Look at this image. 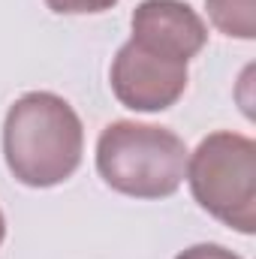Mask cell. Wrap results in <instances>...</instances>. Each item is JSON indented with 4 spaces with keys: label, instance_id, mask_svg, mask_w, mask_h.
Listing matches in <instances>:
<instances>
[{
    "label": "cell",
    "instance_id": "obj_1",
    "mask_svg": "<svg viewBox=\"0 0 256 259\" xmlns=\"http://www.w3.org/2000/svg\"><path fill=\"white\" fill-rule=\"evenodd\" d=\"M84 154V127L64 97L30 91L3 121V157L24 187H55L75 175Z\"/></svg>",
    "mask_w": 256,
    "mask_h": 259
},
{
    "label": "cell",
    "instance_id": "obj_2",
    "mask_svg": "<svg viewBox=\"0 0 256 259\" xmlns=\"http://www.w3.org/2000/svg\"><path fill=\"white\" fill-rule=\"evenodd\" d=\"M187 145L178 133L154 124L115 121L97 139L100 178L133 199H166L187 175Z\"/></svg>",
    "mask_w": 256,
    "mask_h": 259
},
{
    "label": "cell",
    "instance_id": "obj_3",
    "mask_svg": "<svg viewBox=\"0 0 256 259\" xmlns=\"http://www.w3.org/2000/svg\"><path fill=\"white\" fill-rule=\"evenodd\" d=\"M187 184L199 208L241 235L256 232V142L220 130L187 157Z\"/></svg>",
    "mask_w": 256,
    "mask_h": 259
},
{
    "label": "cell",
    "instance_id": "obj_4",
    "mask_svg": "<svg viewBox=\"0 0 256 259\" xmlns=\"http://www.w3.org/2000/svg\"><path fill=\"white\" fill-rule=\"evenodd\" d=\"M109 81L121 106L133 112H163L184 97L187 64L154 55L130 39L118 49L112 61Z\"/></svg>",
    "mask_w": 256,
    "mask_h": 259
},
{
    "label": "cell",
    "instance_id": "obj_5",
    "mask_svg": "<svg viewBox=\"0 0 256 259\" xmlns=\"http://www.w3.org/2000/svg\"><path fill=\"white\" fill-rule=\"evenodd\" d=\"M130 27V39L136 46L184 64H190V58H196L208 42L205 21L184 0H142L133 9Z\"/></svg>",
    "mask_w": 256,
    "mask_h": 259
},
{
    "label": "cell",
    "instance_id": "obj_6",
    "mask_svg": "<svg viewBox=\"0 0 256 259\" xmlns=\"http://www.w3.org/2000/svg\"><path fill=\"white\" fill-rule=\"evenodd\" d=\"M211 24L235 39L256 36V0H205Z\"/></svg>",
    "mask_w": 256,
    "mask_h": 259
},
{
    "label": "cell",
    "instance_id": "obj_7",
    "mask_svg": "<svg viewBox=\"0 0 256 259\" xmlns=\"http://www.w3.org/2000/svg\"><path fill=\"white\" fill-rule=\"evenodd\" d=\"M118 0H46V6L58 15H94L112 9Z\"/></svg>",
    "mask_w": 256,
    "mask_h": 259
},
{
    "label": "cell",
    "instance_id": "obj_8",
    "mask_svg": "<svg viewBox=\"0 0 256 259\" xmlns=\"http://www.w3.org/2000/svg\"><path fill=\"white\" fill-rule=\"evenodd\" d=\"M175 259H241V256L226 250L223 244H193L187 250H181Z\"/></svg>",
    "mask_w": 256,
    "mask_h": 259
},
{
    "label": "cell",
    "instance_id": "obj_9",
    "mask_svg": "<svg viewBox=\"0 0 256 259\" xmlns=\"http://www.w3.org/2000/svg\"><path fill=\"white\" fill-rule=\"evenodd\" d=\"M3 238H6V217H3V211H0V244H3Z\"/></svg>",
    "mask_w": 256,
    "mask_h": 259
}]
</instances>
